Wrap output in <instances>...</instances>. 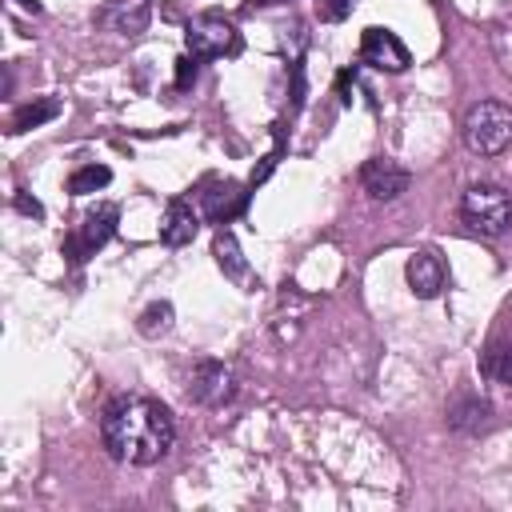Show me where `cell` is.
Here are the masks:
<instances>
[{"label":"cell","mask_w":512,"mask_h":512,"mask_svg":"<svg viewBox=\"0 0 512 512\" xmlns=\"http://www.w3.org/2000/svg\"><path fill=\"white\" fill-rule=\"evenodd\" d=\"M360 60L380 68V72H404L412 64L404 40L392 32V28H364L360 36Z\"/></svg>","instance_id":"obj_7"},{"label":"cell","mask_w":512,"mask_h":512,"mask_svg":"<svg viewBox=\"0 0 512 512\" xmlns=\"http://www.w3.org/2000/svg\"><path fill=\"white\" fill-rule=\"evenodd\" d=\"M460 220L480 236H504L512 228V196L500 184H472L460 196Z\"/></svg>","instance_id":"obj_3"},{"label":"cell","mask_w":512,"mask_h":512,"mask_svg":"<svg viewBox=\"0 0 512 512\" xmlns=\"http://www.w3.org/2000/svg\"><path fill=\"white\" fill-rule=\"evenodd\" d=\"M108 180H112V168H104V164H80V168L68 176V192H72V196H88V192L108 188Z\"/></svg>","instance_id":"obj_16"},{"label":"cell","mask_w":512,"mask_h":512,"mask_svg":"<svg viewBox=\"0 0 512 512\" xmlns=\"http://www.w3.org/2000/svg\"><path fill=\"white\" fill-rule=\"evenodd\" d=\"M100 436H104V448L112 460L148 468L168 456V448L176 440V420H172L168 404H160L156 396L124 392L104 408Z\"/></svg>","instance_id":"obj_1"},{"label":"cell","mask_w":512,"mask_h":512,"mask_svg":"<svg viewBox=\"0 0 512 512\" xmlns=\"http://www.w3.org/2000/svg\"><path fill=\"white\" fill-rule=\"evenodd\" d=\"M184 44H188V56H196V60H220V56L240 52V32H236V24L228 16L204 12V16L188 20Z\"/></svg>","instance_id":"obj_4"},{"label":"cell","mask_w":512,"mask_h":512,"mask_svg":"<svg viewBox=\"0 0 512 512\" xmlns=\"http://www.w3.org/2000/svg\"><path fill=\"white\" fill-rule=\"evenodd\" d=\"M244 200H248V192H244L236 180H212V184H204V192H200V212H204L212 224H228V220L244 208Z\"/></svg>","instance_id":"obj_9"},{"label":"cell","mask_w":512,"mask_h":512,"mask_svg":"<svg viewBox=\"0 0 512 512\" xmlns=\"http://www.w3.org/2000/svg\"><path fill=\"white\" fill-rule=\"evenodd\" d=\"M16 208H20L24 216H32V220H40V216H44V204H40L36 196H28V192H16Z\"/></svg>","instance_id":"obj_21"},{"label":"cell","mask_w":512,"mask_h":512,"mask_svg":"<svg viewBox=\"0 0 512 512\" xmlns=\"http://www.w3.org/2000/svg\"><path fill=\"white\" fill-rule=\"evenodd\" d=\"M180 68H176V88H188L192 80H196V56H184V60H176Z\"/></svg>","instance_id":"obj_20"},{"label":"cell","mask_w":512,"mask_h":512,"mask_svg":"<svg viewBox=\"0 0 512 512\" xmlns=\"http://www.w3.org/2000/svg\"><path fill=\"white\" fill-rule=\"evenodd\" d=\"M352 8H356V0H316V16H320V20H328V24L348 20V16H352Z\"/></svg>","instance_id":"obj_19"},{"label":"cell","mask_w":512,"mask_h":512,"mask_svg":"<svg viewBox=\"0 0 512 512\" xmlns=\"http://www.w3.org/2000/svg\"><path fill=\"white\" fill-rule=\"evenodd\" d=\"M188 396L204 408H224L236 396V372L224 360H196L188 372Z\"/></svg>","instance_id":"obj_5"},{"label":"cell","mask_w":512,"mask_h":512,"mask_svg":"<svg viewBox=\"0 0 512 512\" xmlns=\"http://www.w3.org/2000/svg\"><path fill=\"white\" fill-rule=\"evenodd\" d=\"M480 372L496 384H508L512 388V340H500V344H488V352L480 356Z\"/></svg>","instance_id":"obj_15"},{"label":"cell","mask_w":512,"mask_h":512,"mask_svg":"<svg viewBox=\"0 0 512 512\" xmlns=\"http://www.w3.org/2000/svg\"><path fill=\"white\" fill-rule=\"evenodd\" d=\"M464 144L476 156H500L512 144V104L504 100H480L464 116Z\"/></svg>","instance_id":"obj_2"},{"label":"cell","mask_w":512,"mask_h":512,"mask_svg":"<svg viewBox=\"0 0 512 512\" xmlns=\"http://www.w3.org/2000/svg\"><path fill=\"white\" fill-rule=\"evenodd\" d=\"M60 116V100H52V96H40V100H32V104H24V108H16V116H12V136L16 132H28V128H40V124H48V120H56Z\"/></svg>","instance_id":"obj_14"},{"label":"cell","mask_w":512,"mask_h":512,"mask_svg":"<svg viewBox=\"0 0 512 512\" xmlns=\"http://www.w3.org/2000/svg\"><path fill=\"white\" fill-rule=\"evenodd\" d=\"M212 252H216V264H220V272L236 284V288H244V292H252V288H260V276L248 268V260H244V252H240V244H236V236L232 232H216V244H212Z\"/></svg>","instance_id":"obj_10"},{"label":"cell","mask_w":512,"mask_h":512,"mask_svg":"<svg viewBox=\"0 0 512 512\" xmlns=\"http://www.w3.org/2000/svg\"><path fill=\"white\" fill-rule=\"evenodd\" d=\"M484 416H488V404H484V400H460V404L448 412L452 428H476V424H484Z\"/></svg>","instance_id":"obj_18"},{"label":"cell","mask_w":512,"mask_h":512,"mask_svg":"<svg viewBox=\"0 0 512 512\" xmlns=\"http://www.w3.org/2000/svg\"><path fill=\"white\" fill-rule=\"evenodd\" d=\"M148 16H152V0H108L100 12V20L120 36H140L148 28Z\"/></svg>","instance_id":"obj_13"},{"label":"cell","mask_w":512,"mask_h":512,"mask_svg":"<svg viewBox=\"0 0 512 512\" xmlns=\"http://www.w3.org/2000/svg\"><path fill=\"white\" fill-rule=\"evenodd\" d=\"M24 12H32V16H40V0H16Z\"/></svg>","instance_id":"obj_22"},{"label":"cell","mask_w":512,"mask_h":512,"mask_svg":"<svg viewBox=\"0 0 512 512\" xmlns=\"http://www.w3.org/2000/svg\"><path fill=\"white\" fill-rule=\"evenodd\" d=\"M196 232H200V212L184 200H168L164 220H160V240L168 248H184V244H192Z\"/></svg>","instance_id":"obj_12"},{"label":"cell","mask_w":512,"mask_h":512,"mask_svg":"<svg viewBox=\"0 0 512 512\" xmlns=\"http://www.w3.org/2000/svg\"><path fill=\"white\" fill-rule=\"evenodd\" d=\"M116 220H120V212H116V204H96L80 224H76V232L68 236V256L80 264V260H88V256H96L108 240H112V232H116Z\"/></svg>","instance_id":"obj_6"},{"label":"cell","mask_w":512,"mask_h":512,"mask_svg":"<svg viewBox=\"0 0 512 512\" xmlns=\"http://www.w3.org/2000/svg\"><path fill=\"white\" fill-rule=\"evenodd\" d=\"M140 336H148V340H156V336H164L168 328H172V304L168 300H156V304H148L144 312H140Z\"/></svg>","instance_id":"obj_17"},{"label":"cell","mask_w":512,"mask_h":512,"mask_svg":"<svg viewBox=\"0 0 512 512\" xmlns=\"http://www.w3.org/2000/svg\"><path fill=\"white\" fill-rule=\"evenodd\" d=\"M360 180H364V188H368L372 200H396L408 188V172L396 168L392 160H368L360 168Z\"/></svg>","instance_id":"obj_11"},{"label":"cell","mask_w":512,"mask_h":512,"mask_svg":"<svg viewBox=\"0 0 512 512\" xmlns=\"http://www.w3.org/2000/svg\"><path fill=\"white\" fill-rule=\"evenodd\" d=\"M404 276H408V288H412L420 300H436V296L444 292V280H448V272H444V260H440L432 248H420V252H412V256H408V268H404Z\"/></svg>","instance_id":"obj_8"}]
</instances>
